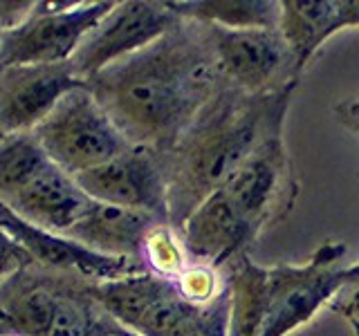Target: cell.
Returning <instances> with one entry per match:
<instances>
[{"mask_svg": "<svg viewBox=\"0 0 359 336\" xmlns=\"http://www.w3.org/2000/svg\"><path fill=\"white\" fill-rule=\"evenodd\" d=\"M56 305H59V298L56 296L48 294L43 289H34L22 294L16 302H11L7 316L11 318L16 330L29 336H45L54 318Z\"/></svg>", "mask_w": 359, "mask_h": 336, "instance_id": "cell-20", "label": "cell"}, {"mask_svg": "<svg viewBox=\"0 0 359 336\" xmlns=\"http://www.w3.org/2000/svg\"><path fill=\"white\" fill-rule=\"evenodd\" d=\"M48 164L50 157L43 153L32 132L5 137L0 141V202H9Z\"/></svg>", "mask_w": 359, "mask_h": 336, "instance_id": "cell-18", "label": "cell"}, {"mask_svg": "<svg viewBox=\"0 0 359 336\" xmlns=\"http://www.w3.org/2000/svg\"><path fill=\"white\" fill-rule=\"evenodd\" d=\"M278 31L301 74L321 45L341 31L339 0H280Z\"/></svg>", "mask_w": 359, "mask_h": 336, "instance_id": "cell-15", "label": "cell"}, {"mask_svg": "<svg viewBox=\"0 0 359 336\" xmlns=\"http://www.w3.org/2000/svg\"><path fill=\"white\" fill-rule=\"evenodd\" d=\"M95 332V316L83 302L59 298L54 318L45 336H90Z\"/></svg>", "mask_w": 359, "mask_h": 336, "instance_id": "cell-22", "label": "cell"}, {"mask_svg": "<svg viewBox=\"0 0 359 336\" xmlns=\"http://www.w3.org/2000/svg\"><path fill=\"white\" fill-rule=\"evenodd\" d=\"M36 5L34 0H0V34L20 27L34 14Z\"/></svg>", "mask_w": 359, "mask_h": 336, "instance_id": "cell-26", "label": "cell"}, {"mask_svg": "<svg viewBox=\"0 0 359 336\" xmlns=\"http://www.w3.org/2000/svg\"><path fill=\"white\" fill-rule=\"evenodd\" d=\"M86 85L72 63L0 67V132H32L74 88Z\"/></svg>", "mask_w": 359, "mask_h": 336, "instance_id": "cell-10", "label": "cell"}, {"mask_svg": "<svg viewBox=\"0 0 359 336\" xmlns=\"http://www.w3.org/2000/svg\"><path fill=\"white\" fill-rule=\"evenodd\" d=\"M189 262L222 272L247 253L258 233L247 224L222 190H216L177 229Z\"/></svg>", "mask_w": 359, "mask_h": 336, "instance_id": "cell-12", "label": "cell"}, {"mask_svg": "<svg viewBox=\"0 0 359 336\" xmlns=\"http://www.w3.org/2000/svg\"><path fill=\"white\" fill-rule=\"evenodd\" d=\"M231 296L229 336H261L267 309L269 269L258 267L250 255H241L224 269Z\"/></svg>", "mask_w": 359, "mask_h": 336, "instance_id": "cell-17", "label": "cell"}, {"mask_svg": "<svg viewBox=\"0 0 359 336\" xmlns=\"http://www.w3.org/2000/svg\"><path fill=\"white\" fill-rule=\"evenodd\" d=\"M180 18L173 7L153 0H126L115 3L79 45L70 59L76 76L83 83L126 56L149 48L151 43L171 31Z\"/></svg>", "mask_w": 359, "mask_h": 336, "instance_id": "cell-8", "label": "cell"}, {"mask_svg": "<svg viewBox=\"0 0 359 336\" xmlns=\"http://www.w3.org/2000/svg\"><path fill=\"white\" fill-rule=\"evenodd\" d=\"M86 85L130 146L166 153L224 81L209 25L182 18L162 38L112 63Z\"/></svg>", "mask_w": 359, "mask_h": 336, "instance_id": "cell-1", "label": "cell"}, {"mask_svg": "<svg viewBox=\"0 0 359 336\" xmlns=\"http://www.w3.org/2000/svg\"><path fill=\"white\" fill-rule=\"evenodd\" d=\"M90 202L93 200L79 188L74 177L50 162L25 188L3 204L34 227L65 235L86 213Z\"/></svg>", "mask_w": 359, "mask_h": 336, "instance_id": "cell-13", "label": "cell"}, {"mask_svg": "<svg viewBox=\"0 0 359 336\" xmlns=\"http://www.w3.org/2000/svg\"><path fill=\"white\" fill-rule=\"evenodd\" d=\"M32 137L67 175H81L130 148L88 85L67 92L45 117Z\"/></svg>", "mask_w": 359, "mask_h": 336, "instance_id": "cell-3", "label": "cell"}, {"mask_svg": "<svg viewBox=\"0 0 359 336\" xmlns=\"http://www.w3.org/2000/svg\"><path fill=\"white\" fill-rule=\"evenodd\" d=\"M142 265L146 272L166 280H175L189 267V255L184 251L182 240H180V233L173 229V224L160 222L146 235L142 249Z\"/></svg>", "mask_w": 359, "mask_h": 336, "instance_id": "cell-19", "label": "cell"}, {"mask_svg": "<svg viewBox=\"0 0 359 336\" xmlns=\"http://www.w3.org/2000/svg\"><path fill=\"white\" fill-rule=\"evenodd\" d=\"M32 258L20 244H16L9 238V233L0 227V280L7 278L9 274L18 272L20 267H25Z\"/></svg>", "mask_w": 359, "mask_h": 336, "instance_id": "cell-25", "label": "cell"}, {"mask_svg": "<svg viewBox=\"0 0 359 336\" xmlns=\"http://www.w3.org/2000/svg\"><path fill=\"white\" fill-rule=\"evenodd\" d=\"M357 104H359V97H357Z\"/></svg>", "mask_w": 359, "mask_h": 336, "instance_id": "cell-31", "label": "cell"}, {"mask_svg": "<svg viewBox=\"0 0 359 336\" xmlns=\"http://www.w3.org/2000/svg\"><path fill=\"white\" fill-rule=\"evenodd\" d=\"M115 3H39L20 27L0 34V67L67 63Z\"/></svg>", "mask_w": 359, "mask_h": 336, "instance_id": "cell-6", "label": "cell"}, {"mask_svg": "<svg viewBox=\"0 0 359 336\" xmlns=\"http://www.w3.org/2000/svg\"><path fill=\"white\" fill-rule=\"evenodd\" d=\"M180 18L224 29H278L280 0H168Z\"/></svg>", "mask_w": 359, "mask_h": 336, "instance_id": "cell-16", "label": "cell"}, {"mask_svg": "<svg viewBox=\"0 0 359 336\" xmlns=\"http://www.w3.org/2000/svg\"><path fill=\"white\" fill-rule=\"evenodd\" d=\"M101 336H133V334H128L126 330H121V328H112V330L104 332Z\"/></svg>", "mask_w": 359, "mask_h": 336, "instance_id": "cell-29", "label": "cell"}, {"mask_svg": "<svg viewBox=\"0 0 359 336\" xmlns=\"http://www.w3.org/2000/svg\"><path fill=\"white\" fill-rule=\"evenodd\" d=\"M218 190L258 235L294 209L299 182L283 139V123L267 132L258 148Z\"/></svg>", "mask_w": 359, "mask_h": 336, "instance_id": "cell-5", "label": "cell"}, {"mask_svg": "<svg viewBox=\"0 0 359 336\" xmlns=\"http://www.w3.org/2000/svg\"><path fill=\"white\" fill-rule=\"evenodd\" d=\"M346 244L325 240L306 265H276L267 276V309L261 336H287L334 300L348 280Z\"/></svg>", "mask_w": 359, "mask_h": 336, "instance_id": "cell-4", "label": "cell"}, {"mask_svg": "<svg viewBox=\"0 0 359 336\" xmlns=\"http://www.w3.org/2000/svg\"><path fill=\"white\" fill-rule=\"evenodd\" d=\"M0 227L9 233L11 240L27 251L32 260H39L41 265L52 269H61V272H74L76 276L93 280V283H106V280L146 272L144 265L137 260L101 255L86 249L83 244L74 242L67 235L34 227V224L18 218L3 202H0Z\"/></svg>", "mask_w": 359, "mask_h": 336, "instance_id": "cell-11", "label": "cell"}, {"mask_svg": "<svg viewBox=\"0 0 359 336\" xmlns=\"http://www.w3.org/2000/svg\"><path fill=\"white\" fill-rule=\"evenodd\" d=\"M334 115H337V119H339L341 126H346L348 130L359 134V104H357V99H346L339 106H334Z\"/></svg>", "mask_w": 359, "mask_h": 336, "instance_id": "cell-27", "label": "cell"}, {"mask_svg": "<svg viewBox=\"0 0 359 336\" xmlns=\"http://www.w3.org/2000/svg\"><path fill=\"white\" fill-rule=\"evenodd\" d=\"M339 16H341V29H357L359 0H339Z\"/></svg>", "mask_w": 359, "mask_h": 336, "instance_id": "cell-28", "label": "cell"}, {"mask_svg": "<svg viewBox=\"0 0 359 336\" xmlns=\"http://www.w3.org/2000/svg\"><path fill=\"white\" fill-rule=\"evenodd\" d=\"M330 307L341 312L346 318H351L359 328V262L348 267V280L344 289L334 296Z\"/></svg>", "mask_w": 359, "mask_h": 336, "instance_id": "cell-24", "label": "cell"}, {"mask_svg": "<svg viewBox=\"0 0 359 336\" xmlns=\"http://www.w3.org/2000/svg\"><path fill=\"white\" fill-rule=\"evenodd\" d=\"M224 283H227V276L222 278L218 269L207 265H194V262H189L184 272L175 278L180 294L198 307H205L207 302L216 298L222 291Z\"/></svg>", "mask_w": 359, "mask_h": 336, "instance_id": "cell-21", "label": "cell"}, {"mask_svg": "<svg viewBox=\"0 0 359 336\" xmlns=\"http://www.w3.org/2000/svg\"><path fill=\"white\" fill-rule=\"evenodd\" d=\"M231 296L229 285L224 283L222 291L200 309V318L189 336H229Z\"/></svg>", "mask_w": 359, "mask_h": 336, "instance_id": "cell-23", "label": "cell"}, {"mask_svg": "<svg viewBox=\"0 0 359 336\" xmlns=\"http://www.w3.org/2000/svg\"><path fill=\"white\" fill-rule=\"evenodd\" d=\"M160 222L162 220L153 218L151 213L101 204L93 200L83 216L65 235L101 255L128 258V260L142 262L146 235Z\"/></svg>", "mask_w": 359, "mask_h": 336, "instance_id": "cell-14", "label": "cell"}, {"mask_svg": "<svg viewBox=\"0 0 359 336\" xmlns=\"http://www.w3.org/2000/svg\"><path fill=\"white\" fill-rule=\"evenodd\" d=\"M294 90L252 97L224 85L173 148L160 153L168 220L175 231L238 171L269 130L285 123Z\"/></svg>", "mask_w": 359, "mask_h": 336, "instance_id": "cell-2", "label": "cell"}, {"mask_svg": "<svg viewBox=\"0 0 359 336\" xmlns=\"http://www.w3.org/2000/svg\"><path fill=\"white\" fill-rule=\"evenodd\" d=\"M209 29L227 88L265 97L299 85L301 74L278 29H224L213 25Z\"/></svg>", "mask_w": 359, "mask_h": 336, "instance_id": "cell-7", "label": "cell"}, {"mask_svg": "<svg viewBox=\"0 0 359 336\" xmlns=\"http://www.w3.org/2000/svg\"><path fill=\"white\" fill-rule=\"evenodd\" d=\"M3 139H5V134H3V132H0V141H3Z\"/></svg>", "mask_w": 359, "mask_h": 336, "instance_id": "cell-30", "label": "cell"}, {"mask_svg": "<svg viewBox=\"0 0 359 336\" xmlns=\"http://www.w3.org/2000/svg\"><path fill=\"white\" fill-rule=\"evenodd\" d=\"M74 182L90 200L101 204L144 211L171 224L160 153L130 146L115 160L76 175Z\"/></svg>", "mask_w": 359, "mask_h": 336, "instance_id": "cell-9", "label": "cell"}]
</instances>
